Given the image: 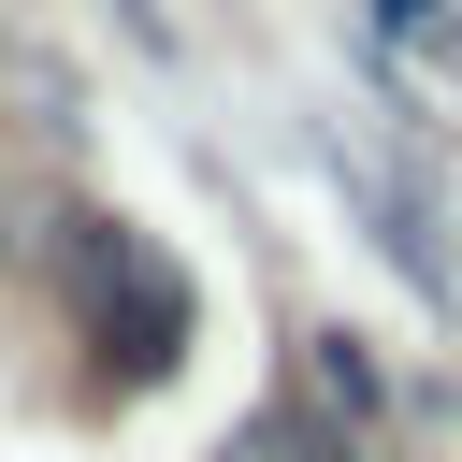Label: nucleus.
I'll use <instances>...</instances> for the list:
<instances>
[{
    "label": "nucleus",
    "instance_id": "1",
    "mask_svg": "<svg viewBox=\"0 0 462 462\" xmlns=\"http://www.w3.org/2000/svg\"><path fill=\"white\" fill-rule=\"evenodd\" d=\"M72 303H87V346H101V375H173V346H188V274L130 231V217H87L72 231Z\"/></svg>",
    "mask_w": 462,
    "mask_h": 462
},
{
    "label": "nucleus",
    "instance_id": "2",
    "mask_svg": "<svg viewBox=\"0 0 462 462\" xmlns=\"http://www.w3.org/2000/svg\"><path fill=\"white\" fill-rule=\"evenodd\" d=\"M217 462H361V448H346V419H332V404H260Z\"/></svg>",
    "mask_w": 462,
    "mask_h": 462
}]
</instances>
